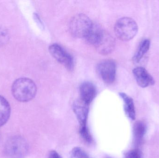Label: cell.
I'll list each match as a JSON object with an SVG mask.
<instances>
[{"mask_svg":"<svg viewBox=\"0 0 159 158\" xmlns=\"http://www.w3.org/2000/svg\"><path fill=\"white\" fill-rule=\"evenodd\" d=\"M89 105L80 98L75 100L73 105L74 112L76 115L80 126L87 125Z\"/></svg>","mask_w":159,"mask_h":158,"instance_id":"8","label":"cell"},{"mask_svg":"<svg viewBox=\"0 0 159 158\" xmlns=\"http://www.w3.org/2000/svg\"><path fill=\"white\" fill-rule=\"evenodd\" d=\"M147 127L145 123L141 121L136 122L134 126L133 132L134 139L137 143L143 140L146 132Z\"/></svg>","mask_w":159,"mask_h":158,"instance_id":"15","label":"cell"},{"mask_svg":"<svg viewBox=\"0 0 159 158\" xmlns=\"http://www.w3.org/2000/svg\"><path fill=\"white\" fill-rule=\"evenodd\" d=\"M4 152L8 158H25L29 152V145L24 138L16 135L7 141Z\"/></svg>","mask_w":159,"mask_h":158,"instance_id":"2","label":"cell"},{"mask_svg":"<svg viewBox=\"0 0 159 158\" xmlns=\"http://www.w3.org/2000/svg\"><path fill=\"white\" fill-rule=\"evenodd\" d=\"M48 158H62L60 155L55 150L51 151L48 155Z\"/></svg>","mask_w":159,"mask_h":158,"instance_id":"19","label":"cell"},{"mask_svg":"<svg viewBox=\"0 0 159 158\" xmlns=\"http://www.w3.org/2000/svg\"><path fill=\"white\" fill-rule=\"evenodd\" d=\"M80 98L82 101L90 105L96 95V88L93 83L85 82L80 87Z\"/></svg>","mask_w":159,"mask_h":158,"instance_id":"10","label":"cell"},{"mask_svg":"<svg viewBox=\"0 0 159 158\" xmlns=\"http://www.w3.org/2000/svg\"><path fill=\"white\" fill-rule=\"evenodd\" d=\"M103 30V29L99 25L93 23L91 28L85 37V40L88 43L94 45Z\"/></svg>","mask_w":159,"mask_h":158,"instance_id":"14","label":"cell"},{"mask_svg":"<svg viewBox=\"0 0 159 158\" xmlns=\"http://www.w3.org/2000/svg\"><path fill=\"white\" fill-rule=\"evenodd\" d=\"M11 91L13 96L17 101L28 102L35 97L37 87L34 82L30 79L20 78L13 83Z\"/></svg>","mask_w":159,"mask_h":158,"instance_id":"1","label":"cell"},{"mask_svg":"<svg viewBox=\"0 0 159 158\" xmlns=\"http://www.w3.org/2000/svg\"><path fill=\"white\" fill-rule=\"evenodd\" d=\"M115 34L118 39L124 41H130L138 32V25L135 20L129 17L119 19L115 24Z\"/></svg>","mask_w":159,"mask_h":158,"instance_id":"3","label":"cell"},{"mask_svg":"<svg viewBox=\"0 0 159 158\" xmlns=\"http://www.w3.org/2000/svg\"><path fill=\"white\" fill-rule=\"evenodd\" d=\"M119 95L124 102V110L127 117L130 119L134 120L136 114L134 103L132 98L125 93L120 92Z\"/></svg>","mask_w":159,"mask_h":158,"instance_id":"11","label":"cell"},{"mask_svg":"<svg viewBox=\"0 0 159 158\" xmlns=\"http://www.w3.org/2000/svg\"><path fill=\"white\" fill-rule=\"evenodd\" d=\"M11 114V107L8 101L0 96V127L7 123Z\"/></svg>","mask_w":159,"mask_h":158,"instance_id":"12","label":"cell"},{"mask_svg":"<svg viewBox=\"0 0 159 158\" xmlns=\"http://www.w3.org/2000/svg\"><path fill=\"white\" fill-rule=\"evenodd\" d=\"M133 73L136 82L142 88H146L155 84V80L144 68H135L133 70Z\"/></svg>","mask_w":159,"mask_h":158,"instance_id":"9","label":"cell"},{"mask_svg":"<svg viewBox=\"0 0 159 158\" xmlns=\"http://www.w3.org/2000/svg\"><path fill=\"white\" fill-rule=\"evenodd\" d=\"M124 158H143V154L139 149H132L126 153Z\"/></svg>","mask_w":159,"mask_h":158,"instance_id":"18","label":"cell"},{"mask_svg":"<svg viewBox=\"0 0 159 158\" xmlns=\"http://www.w3.org/2000/svg\"><path fill=\"white\" fill-rule=\"evenodd\" d=\"M99 76L106 83L111 84L116 79V65L111 59L101 61L97 67Z\"/></svg>","mask_w":159,"mask_h":158,"instance_id":"5","label":"cell"},{"mask_svg":"<svg viewBox=\"0 0 159 158\" xmlns=\"http://www.w3.org/2000/svg\"><path fill=\"white\" fill-rule=\"evenodd\" d=\"M115 45L116 42L113 36L103 29L93 46L99 53L107 55L114 51Z\"/></svg>","mask_w":159,"mask_h":158,"instance_id":"6","label":"cell"},{"mask_svg":"<svg viewBox=\"0 0 159 158\" xmlns=\"http://www.w3.org/2000/svg\"><path fill=\"white\" fill-rule=\"evenodd\" d=\"M111 158V157H107V158Z\"/></svg>","mask_w":159,"mask_h":158,"instance_id":"20","label":"cell"},{"mask_svg":"<svg viewBox=\"0 0 159 158\" xmlns=\"http://www.w3.org/2000/svg\"><path fill=\"white\" fill-rule=\"evenodd\" d=\"M71 156L72 158H92L86 151L79 147H74L72 150Z\"/></svg>","mask_w":159,"mask_h":158,"instance_id":"17","label":"cell"},{"mask_svg":"<svg viewBox=\"0 0 159 158\" xmlns=\"http://www.w3.org/2000/svg\"><path fill=\"white\" fill-rule=\"evenodd\" d=\"M79 132L80 136L85 142L89 143H91L92 142V137L87 127V125L80 126Z\"/></svg>","mask_w":159,"mask_h":158,"instance_id":"16","label":"cell"},{"mask_svg":"<svg viewBox=\"0 0 159 158\" xmlns=\"http://www.w3.org/2000/svg\"><path fill=\"white\" fill-rule=\"evenodd\" d=\"M150 41L149 40H143L140 44L137 49V52L134 56L133 60L135 63H139L149 50Z\"/></svg>","mask_w":159,"mask_h":158,"instance_id":"13","label":"cell"},{"mask_svg":"<svg viewBox=\"0 0 159 158\" xmlns=\"http://www.w3.org/2000/svg\"><path fill=\"white\" fill-rule=\"evenodd\" d=\"M92 25L91 20L88 16L83 14H77L70 21V32L75 38H85Z\"/></svg>","mask_w":159,"mask_h":158,"instance_id":"4","label":"cell"},{"mask_svg":"<svg viewBox=\"0 0 159 158\" xmlns=\"http://www.w3.org/2000/svg\"><path fill=\"white\" fill-rule=\"evenodd\" d=\"M49 51L52 56L67 69L69 70L73 69V58L61 46L57 44H54L49 46Z\"/></svg>","mask_w":159,"mask_h":158,"instance_id":"7","label":"cell"}]
</instances>
